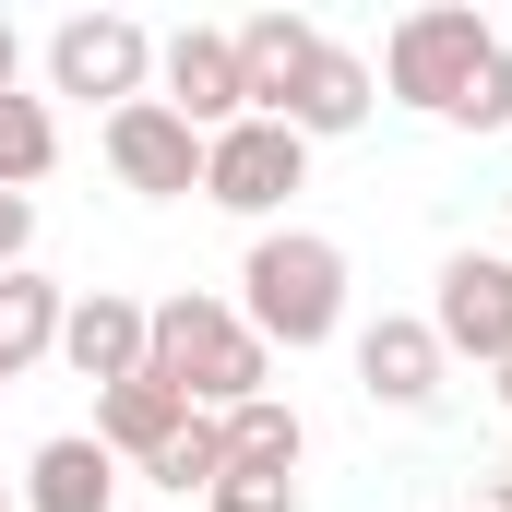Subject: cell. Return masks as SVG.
I'll use <instances>...</instances> for the list:
<instances>
[{"instance_id":"cell-1","label":"cell","mask_w":512,"mask_h":512,"mask_svg":"<svg viewBox=\"0 0 512 512\" xmlns=\"http://www.w3.org/2000/svg\"><path fill=\"white\" fill-rule=\"evenodd\" d=\"M143 370L179 393L191 417H239V405L274 393V346L239 322V298L179 286V298H143Z\"/></svg>"},{"instance_id":"cell-2","label":"cell","mask_w":512,"mask_h":512,"mask_svg":"<svg viewBox=\"0 0 512 512\" xmlns=\"http://www.w3.org/2000/svg\"><path fill=\"white\" fill-rule=\"evenodd\" d=\"M239 322H251L274 358H310L346 334V251L322 227H262L239 251Z\"/></svg>"},{"instance_id":"cell-3","label":"cell","mask_w":512,"mask_h":512,"mask_svg":"<svg viewBox=\"0 0 512 512\" xmlns=\"http://www.w3.org/2000/svg\"><path fill=\"white\" fill-rule=\"evenodd\" d=\"M501 36L465 12V0H429V12H405L382 36V96L393 108H417V120H453V96L477 84V60H489Z\"/></svg>"},{"instance_id":"cell-4","label":"cell","mask_w":512,"mask_h":512,"mask_svg":"<svg viewBox=\"0 0 512 512\" xmlns=\"http://www.w3.org/2000/svg\"><path fill=\"white\" fill-rule=\"evenodd\" d=\"M298 191H310V143H298V131L286 120H239V131H215V143H203V203H215V215H239V227H286V203H298Z\"/></svg>"},{"instance_id":"cell-5","label":"cell","mask_w":512,"mask_h":512,"mask_svg":"<svg viewBox=\"0 0 512 512\" xmlns=\"http://www.w3.org/2000/svg\"><path fill=\"white\" fill-rule=\"evenodd\" d=\"M48 96H84V108L155 96V36H143L131 12H72V24H48Z\"/></svg>"},{"instance_id":"cell-6","label":"cell","mask_w":512,"mask_h":512,"mask_svg":"<svg viewBox=\"0 0 512 512\" xmlns=\"http://www.w3.org/2000/svg\"><path fill=\"white\" fill-rule=\"evenodd\" d=\"M96 155H108V179L143 191V203H191V191H203V131L179 120L167 96L108 108V120H96Z\"/></svg>"},{"instance_id":"cell-7","label":"cell","mask_w":512,"mask_h":512,"mask_svg":"<svg viewBox=\"0 0 512 512\" xmlns=\"http://www.w3.org/2000/svg\"><path fill=\"white\" fill-rule=\"evenodd\" d=\"M429 334H441V358H477V370H501L512 358V262L501 251H453L429 274V310H417Z\"/></svg>"},{"instance_id":"cell-8","label":"cell","mask_w":512,"mask_h":512,"mask_svg":"<svg viewBox=\"0 0 512 512\" xmlns=\"http://www.w3.org/2000/svg\"><path fill=\"white\" fill-rule=\"evenodd\" d=\"M155 84H167V108L203 131V143L251 120V72H239V36H227V24H179V36H155Z\"/></svg>"},{"instance_id":"cell-9","label":"cell","mask_w":512,"mask_h":512,"mask_svg":"<svg viewBox=\"0 0 512 512\" xmlns=\"http://www.w3.org/2000/svg\"><path fill=\"white\" fill-rule=\"evenodd\" d=\"M370 108H382V72H370L358 48H334V36H322V48L298 60V84H286L262 120H286L298 143H346V131H370Z\"/></svg>"},{"instance_id":"cell-10","label":"cell","mask_w":512,"mask_h":512,"mask_svg":"<svg viewBox=\"0 0 512 512\" xmlns=\"http://www.w3.org/2000/svg\"><path fill=\"white\" fill-rule=\"evenodd\" d=\"M453 382V358H441V334L417 322V310H382V322H358V393L393 405V417H429Z\"/></svg>"},{"instance_id":"cell-11","label":"cell","mask_w":512,"mask_h":512,"mask_svg":"<svg viewBox=\"0 0 512 512\" xmlns=\"http://www.w3.org/2000/svg\"><path fill=\"white\" fill-rule=\"evenodd\" d=\"M12 501H24V512H120V453H108L96 429H60V441L24 453Z\"/></svg>"},{"instance_id":"cell-12","label":"cell","mask_w":512,"mask_h":512,"mask_svg":"<svg viewBox=\"0 0 512 512\" xmlns=\"http://www.w3.org/2000/svg\"><path fill=\"white\" fill-rule=\"evenodd\" d=\"M60 358H72L96 393L131 382V370H143V298H120V286H84V298L60 310Z\"/></svg>"},{"instance_id":"cell-13","label":"cell","mask_w":512,"mask_h":512,"mask_svg":"<svg viewBox=\"0 0 512 512\" xmlns=\"http://www.w3.org/2000/svg\"><path fill=\"white\" fill-rule=\"evenodd\" d=\"M179 429H191V405L155 382V370H131V382H108V393H96V441H108L120 465H155Z\"/></svg>"},{"instance_id":"cell-14","label":"cell","mask_w":512,"mask_h":512,"mask_svg":"<svg viewBox=\"0 0 512 512\" xmlns=\"http://www.w3.org/2000/svg\"><path fill=\"white\" fill-rule=\"evenodd\" d=\"M60 310H72V286H48L36 262L0 274V370H12V382H24L36 358H60Z\"/></svg>"},{"instance_id":"cell-15","label":"cell","mask_w":512,"mask_h":512,"mask_svg":"<svg viewBox=\"0 0 512 512\" xmlns=\"http://www.w3.org/2000/svg\"><path fill=\"white\" fill-rule=\"evenodd\" d=\"M227 36H239V72H251V120L298 84V60L322 48V24H310V12H251V24H227Z\"/></svg>"},{"instance_id":"cell-16","label":"cell","mask_w":512,"mask_h":512,"mask_svg":"<svg viewBox=\"0 0 512 512\" xmlns=\"http://www.w3.org/2000/svg\"><path fill=\"white\" fill-rule=\"evenodd\" d=\"M215 429H227V465H286V477L310 465V417H298L286 393H262V405H239V417H215Z\"/></svg>"},{"instance_id":"cell-17","label":"cell","mask_w":512,"mask_h":512,"mask_svg":"<svg viewBox=\"0 0 512 512\" xmlns=\"http://www.w3.org/2000/svg\"><path fill=\"white\" fill-rule=\"evenodd\" d=\"M48 167H60V120H48V96H24V84H12V96H0V191H24V203H36V179H48Z\"/></svg>"},{"instance_id":"cell-18","label":"cell","mask_w":512,"mask_h":512,"mask_svg":"<svg viewBox=\"0 0 512 512\" xmlns=\"http://www.w3.org/2000/svg\"><path fill=\"white\" fill-rule=\"evenodd\" d=\"M131 477H143V489H167V501H203V489L227 477V429H215V417H191V429H179L155 465H131Z\"/></svg>"},{"instance_id":"cell-19","label":"cell","mask_w":512,"mask_h":512,"mask_svg":"<svg viewBox=\"0 0 512 512\" xmlns=\"http://www.w3.org/2000/svg\"><path fill=\"white\" fill-rule=\"evenodd\" d=\"M441 131H512V48L477 60V84L453 96V120H441Z\"/></svg>"},{"instance_id":"cell-20","label":"cell","mask_w":512,"mask_h":512,"mask_svg":"<svg viewBox=\"0 0 512 512\" xmlns=\"http://www.w3.org/2000/svg\"><path fill=\"white\" fill-rule=\"evenodd\" d=\"M203 501L215 512H298V477H286V465H227Z\"/></svg>"},{"instance_id":"cell-21","label":"cell","mask_w":512,"mask_h":512,"mask_svg":"<svg viewBox=\"0 0 512 512\" xmlns=\"http://www.w3.org/2000/svg\"><path fill=\"white\" fill-rule=\"evenodd\" d=\"M24 251H36V203L0 191V274H24Z\"/></svg>"},{"instance_id":"cell-22","label":"cell","mask_w":512,"mask_h":512,"mask_svg":"<svg viewBox=\"0 0 512 512\" xmlns=\"http://www.w3.org/2000/svg\"><path fill=\"white\" fill-rule=\"evenodd\" d=\"M24 84V36H12V12H0V96Z\"/></svg>"},{"instance_id":"cell-23","label":"cell","mask_w":512,"mask_h":512,"mask_svg":"<svg viewBox=\"0 0 512 512\" xmlns=\"http://www.w3.org/2000/svg\"><path fill=\"white\" fill-rule=\"evenodd\" d=\"M477 512H512V477H489V489H477Z\"/></svg>"},{"instance_id":"cell-24","label":"cell","mask_w":512,"mask_h":512,"mask_svg":"<svg viewBox=\"0 0 512 512\" xmlns=\"http://www.w3.org/2000/svg\"><path fill=\"white\" fill-rule=\"evenodd\" d=\"M501 405H512V358H501Z\"/></svg>"},{"instance_id":"cell-25","label":"cell","mask_w":512,"mask_h":512,"mask_svg":"<svg viewBox=\"0 0 512 512\" xmlns=\"http://www.w3.org/2000/svg\"><path fill=\"white\" fill-rule=\"evenodd\" d=\"M0 512H12V477H0Z\"/></svg>"},{"instance_id":"cell-26","label":"cell","mask_w":512,"mask_h":512,"mask_svg":"<svg viewBox=\"0 0 512 512\" xmlns=\"http://www.w3.org/2000/svg\"><path fill=\"white\" fill-rule=\"evenodd\" d=\"M501 215H512V191H501ZM501 262H512V251H501Z\"/></svg>"},{"instance_id":"cell-27","label":"cell","mask_w":512,"mask_h":512,"mask_svg":"<svg viewBox=\"0 0 512 512\" xmlns=\"http://www.w3.org/2000/svg\"><path fill=\"white\" fill-rule=\"evenodd\" d=\"M0 393H12V370H0Z\"/></svg>"}]
</instances>
